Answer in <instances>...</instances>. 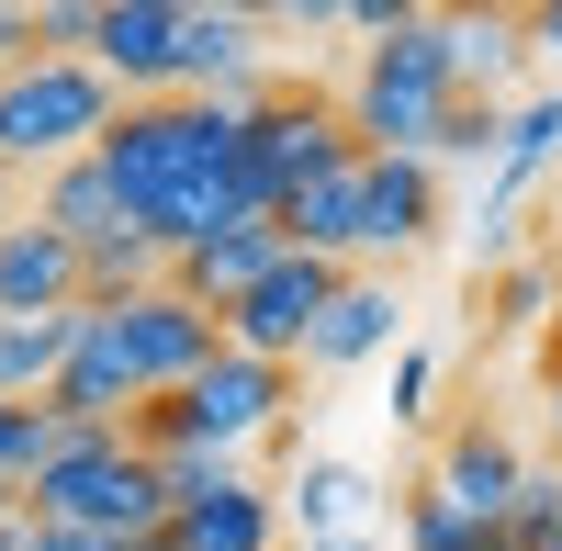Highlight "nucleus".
I'll use <instances>...</instances> for the list:
<instances>
[{
  "label": "nucleus",
  "mask_w": 562,
  "mask_h": 551,
  "mask_svg": "<svg viewBox=\"0 0 562 551\" xmlns=\"http://www.w3.org/2000/svg\"><path fill=\"white\" fill-rule=\"evenodd\" d=\"M23 225V169H0V237Z\"/></svg>",
  "instance_id": "34"
},
{
  "label": "nucleus",
  "mask_w": 562,
  "mask_h": 551,
  "mask_svg": "<svg viewBox=\"0 0 562 551\" xmlns=\"http://www.w3.org/2000/svg\"><path fill=\"white\" fill-rule=\"evenodd\" d=\"M147 462H158V484H169V507H214V495H237V484H248V473L225 462V450H203V439H158Z\"/></svg>",
  "instance_id": "24"
},
{
  "label": "nucleus",
  "mask_w": 562,
  "mask_h": 551,
  "mask_svg": "<svg viewBox=\"0 0 562 551\" xmlns=\"http://www.w3.org/2000/svg\"><path fill=\"white\" fill-rule=\"evenodd\" d=\"M102 169L135 214L147 248H203L248 214V102H124V124L102 135Z\"/></svg>",
  "instance_id": "1"
},
{
  "label": "nucleus",
  "mask_w": 562,
  "mask_h": 551,
  "mask_svg": "<svg viewBox=\"0 0 562 551\" xmlns=\"http://www.w3.org/2000/svg\"><path fill=\"white\" fill-rule=\"evenodd\" d=\"M34 551H124V540H79V529H45L34 518Z\"/></svg>",
  "instance_id": "32"
},
{
  "label": "nucleus",
  "mask_w": 562,
  "mask_h": 551,
  "mask_svg": "<svg viewBox=\"0 0 562 551\" xmlns=\"http://www.w3.org/2000/svg\"><path fill=\"white\" fill-rule=\"evenodd\" d=\"M248 57H259V12H180V90L169 102H248Z\"/></svg>",
  "instance_id": "14"
},
{
  "label": "nucleus",
  "mask_w": 562,
  "mask_h": 551,
  "mask_svg": "<svg viewBox=\"0 0 562 551\" xmlns=\"http://www.w3.org/2000/svg\"><path fill=\"white\" fill-rule=\"evenodd\" d=\"M349 270L338 259H304V248H281V270L225 315V349H248V360H304V338L326 327V304H338Z\"/></svg>",
  "instance_id": "9"
},
{
  "label": "nucleus",
  "mask_w": 562,
  "mask_h": 551,
  "mask_svg": "<svg viewBox=\"0 0 562 551\" xmlns=\"http://www.w3.org/2000/svg\"><path fill=\"white\" fill-rule=\"evenodd\" d=\"M405 551H506V529L461 518L439 484H416V495H405Z\"/></svg>",
  "instance_id": "25"
},
{
  "label": "nucleus",
  "mask_w": 562,
  "mask_h": 551,
  "mask_svg": "<svg viewBox=\"0 0 562 551\" xmlns=\"http://www.w3.org/2000/svg\"><path fill=\"white\" fill-rule=\"evenodd\" d=\"M281 405H293V360H248V349H214L192 383H180L169 405H147L124 439L135 450H158V439H203V450H237L259 439V428H281Z\"/></svg>",
  "instance_id": "5"
},
{
  "label": "nucleus",
  "mask_w": 562,
  "mask_h": 551,
  "mask_svg": "<svg viewBox=\"0 0 562 551\" xmlns=\"http://www.w3.org/2000/svg\"><path fill=\"white\" fill-rule=\"evenodd\" d=\"M428 237H439L428 158H360V248H428Z\"/></svg>",
  "instance_id": "15"
},
{
  "label": "nucleus",
  "mask_w": 562,
  "mask_h": 551,
  "mask_svg": "<svg viewBox=\"0 0 562 551\" xmlns=\"http://www.w3.org/2000/svg\"><path fill=\"white\" fill-rule=\"evenodd\" d=\"M506 551H562V473H529V495L506 507Z\"/></svg>",
  "instance_id": "26"
},
{
  "label": "nucleus",
  "mask_w": 562,
  "mask_h": 551,
  "mask_svg": "<svg viewBox=\"0 0 562 551\" xmlns=\"http://www.w3.org/2000/svg\"><path fill=\"white\" fill-rule=\"evenodd\" d=\"M394 327H405V304H394V282H338V304H326V327L304 338V372H360V360H383L394 349Z\"/></svg>",
  "instance_id": "17"
},
{
  "label": "nucleus",
  "mask_w": 562,
  "mask_h": 551,
  "mask_svg": "<svg viewBox=\"0 0 562 551\" xmlns=\"http://www.w3.org/2000/svg\"><path fill=\"white\" fill-rule=\"evenodd\" d=\"M270 225H281V248H304V259H338V270H349V259H360V158H349V169H326V180H304V192L281 203Z\"/></svg>",
  "instance_id": "18"
},
{
  "label": "nucleus",
  "mask_w": 562,
  "mask_h": 551,
  "mask_svg": "<svg viewBox=\"0 0 562 551\" xmlns=\"http://www.w3.org/2000/svg\"><path fill=\"white\" fill-rule=\"evenodd\" d=\"M68 304H90L79 248H68V237H45V225L23 214L12 237H0V315H68Z\"/></svg>",
  "instance_id": "16"
},
{
  "label": "nucleus",
  "mask_w": 562,
  "mask_h": 551,
  "mask_svg": "<svg viewBox=\"0 0 562 551\" xmlns=\"http://www.w3.org/2000/svg\"><path fill=\"white\" fill-rule=\"evenodd\" d=\"M450 57H461V90L495 102V79L529 57V12H461V23H450Z\"/></svg>",
  "instance_id": "23"
},
{
  "label": "nucleus",
  "mask_w": 562,
  "mask_h": 551,
  "mask_svg": "<svg viewBox=\"0 0 562 551\" xmlns=\"http://www.w3.org/2000/svg\"><path fill=\"white\" fill-rule=\"evenodd\" d=\"M113 124H124V90L90 57H34V68L0 79V169H34L45 180V169L90 158Z\"/></svg>",
  "instance_id": "3"
},
{
  "label": "nucleus",
  "mask_w": 562,
  "mask_h": 551,
  "mask_svg": "<svg viewBox=\"0 0 562 551\" xmlns=\"http://www.w3.org/2000/svg\"><path fill=\"white\" fill-rule=\"evenodd\" d=\"M34 57H45V45H34V12H0V79L34 68Z\"/></svg>",
  "instance_id": "30"
},
{
  "label": "nucleus",
  "mask_w": 562,
  "mask_h": 551,
  "mask_svg": "<svg viewBox=\"0 0 562 551\" xmlns=\"http://www.w3.org/2000/svg\"><path fill=\"white\" fill-rule=\"evenodd\" d=\"M304 551H371V540H304Z\"/></svg>",
  "instance_id": "35"
},
{
  "label": "nucleus",
  "mask_w": 562,
  "mask_h": 551,
  "mask_svg": "<svg viewBox=\"0 0 562 551\" xmlns=\"http://www.w3.org/2000/svg\"><path fill=\"white\" fill-rule=\"evenodd\" d=\"M281 495H293L304 540H360V518H371V473H360V462H304Z\"/></svg>",
  "instance_id": "22"
},
{
  "label": "nucleus",
  "mask_w": 562,
  "mask_h": 551,
  "mask_svg": "<svg viewBox=\"0 0 562 551\" xmlns=\"http://www.w3.org/2000/svg\"><path fill=\"white\" fill-rule=\"evenodd\" d=\"M281 270V225H225V237H203V248H180L169 259V282L192 293L203 315H237L259 282Z\"/></svg>",
  "instance_id": "13"
},
{
  "label": "nucleus",
  "mask_w": 562,
  "mask_h": 551,
  "mask_svg": "<svg viewBox=\"0 0 562 551\" xmlns=\"http://www.w3.org/2000/svg\"><path fill=\"white\" fill-rule=\"evenodd\" d=\"M529 45H540V57H562V0H540V12H529Z\"/></svg>",
  "instance_id": "31"
},
{
  "label": "nucleus",
  "mask_w": 562,
  "mask_h": 551,
  "mask_svg": "<svg viewBox=\"0 0 562 551\" xmlns=\"http://www.w3.org/2000/svg\"><path fill=\"white\" fill-rule=\"evenodd\" d=\"M551 304H562V270H551V259H518V270L495 282V327H540Z\"/></svg>",
  "instance_id": "27"
},
{
  "label": "nucleus",
  "mask_w": 562,
  "mask_h": 551,
  "mask_svg": "<svg viewBox=\"0 0 562 551\" xmlns=\"http://www.w3.org/2000/svg\"><path fill=\"white\" fill-rule=\"evenodd\" d=\"M180 12H192V0H102L90 68H102L124 102H169L180 90Z\"/></svg>",
  "instance_id": "10"
},
{
  "label": "nucleus",
  "mask_w": 562,
  "mask_h": 551,
  "mask_svg": "<svg viewBox=\"0 0 562 551\" xmlns=\"http://www.w3.org/2000/svg\"><path fill=\"white\" fill-rule=\"evenodd\" d=\"M450 102H461L450 23H439V12H405V23L360 57V79H349V135H360V158H439Z\"/></svg>",
  "instance_id": "2"
},
{
  "label": "nucleus",
  "mask_w": 562,
  "mask_h": 551,
  "mask_svg": "<svg viewBox=\"0 0 562 551\" xmlns=\"http://www.w3.org/2000/svg\"><path fill=\"white\" fill-rule=\"evenodd\" d=\"M113 327H124V360L147 372V405H169L180 383L203 372V360L225 349V315H203L180 282H158V293H135V304H102Z\"/></svg>",
  "instance_id": "7"
},
{
  "label": "nucleus",
  "mask_w": 562,
  "mask_h": 551,
  "mask_svg": "<svg viewBox=\"0 0 562 551\" xmlns=\"http://www.w3.org/2000/svg\"><path fill=\"white\" fill-rule=\"evenodd\" d=\"M0 551H34V507H0Z\"/></svg>",
  "instance_id": "33"
},
{
  "label": "nucleus",
  "mask_w": 562,
  "mask_h": 551,
  "mask_svg": "<svg viewBox=\"0 0 562 551\" xmlns=\"http://www.w3.org/2000/svg\"><path fill=\"white\" fill-rule=\"evenodd\" d=\"M551 158H562V90H540V102H518V113H506V147H495V180H484V214L506 225V203H518Z\"/></svg>",
  "instance_id": "21"
},
{
  "label": "nucleus",
  "mask_w": 562,
  "mask_h": 551,
  "mask_svg": "<svg viewBox=\"0 0 562 551\" xmlns=\"http://www.w3.org/2000/svg\"><path fill=\"white\" fill-rule=\"evenodd\" d=\"M45 405H57L68 428H90V439H124L135 417H147V372L124 360V327L102 304H79V349H68V372H57Z\"/></svg>",
  "instance_id": "8"
},
{
  "label": "nucleus",
  "mask_w": 562,
  "mask_h": 551,
  "mask_svg": "<svg viewBox=\"0 0 562 551\" xmlns=\"http://www.w3.org/2000/svg\"><path fill=\"white\" fill-rule=\"evenodd\" d=\"M349 158H360L349 102H326V90H248V214L259 225L293 203L304 180L349 169Z\"/></svg>",
  "instance_id": "6"
},
{
  "label": "nucleus",
  "mask_w": 562,
  "mask_h": 551,
  "mask_svg": "<svg viewBox=\"0 0 562 551\" xmlns=\"http://www.w3.org/2000/svg\"><path fill=\"white\" fill-rule=\"evenodd\" d=\"M461 518H484V529H506V507L529 495V462H518V439L506 428H484V417H461L450 439H439V473H428Z\"/></svg>",
  "instance_id": "11"
},
{
  "label": "nucleus",
  "mask_w": 562,
  "mask_h": 551,
  "mask_svg": "<svg viewBox=\"0 0 562 551\" xmlns=\"http://www.w3.org/2000/svg\"><path fill=\"white\" fill-rule=\"evenodd\" d=\"M158 551H281V507H270V484H237L214 507H180Z\"/></svg>",
  "instance_id": "20"
},
{
  "label": "nucleus",
  "mask_w": 562,
  "mask_h": 551,
  "mask_svg": "<svg viewBox=\"0 0 562 551\" xmlns=\"http://www.w3.org/2000/svg\"><path fill=\"white\" fill-rule=\"evenodd\" d=\"M551 439H562V372H551Z\"/></svg>",
  "instance_id": "36"
},
{
  "label": "nucleus",
  "mask_w": 562,
  "mask_h": 551,
  "mask_svg": "<svg viewBox=\"0 0 562 551\" xmlns=\"http://www.w3.org/2000/svg\"><path fill=\"white\" fill-rule=\"evenodd\" d=\"M79 349V304L68 315H0V405H45Z\"/></svg>",
  "instance_id": "19"
},
{
  "label": "nucleus",
  "mask_w": 562,
  "mask_h": 551,
  "mask_svg": "<svg viewBox=\"0 0 562 551\" xmlns=\"http://www.w3.org/2000/svg\"><path fill=\"white\" fill-rule=\"evenodd\" d=\"M34 518H45V529H79V540L158 551L180 507H169V484H158V462H147L135 439H90V450H68V462L34 484Z\"/></svg>",
  "instance_id": "4"
},
{
  "label": "nucleus",
  "mask_w": 562,
  "mask_h": 551,
  "mask_svg": "<svg viewBox=\"0 0 562 551\" xmlns=\"http://www.w3.org/2000/svg\"><path fill=\"white\" fill-rule=\"evenodd\" d=\"M34 225H45V237H68L79 259H90V248H113V237H135V214H124V192H113V169H102V147L34 180Z\"/></svg>",
  "instance_id": "12"
},
{
  "label": "nucleus",
  "mask_w": 562,
  "mask_h": 551,
  "mask_svg": "<svg viewBox=\"0 0 562 551\" xmlns=\"http://www.w3.org/2000/svg\"><path fill=\"white\" fill-rule=\"evenodd\" d=\"M34 45L45 57H90L102 45V0H34Z\"/></svg>",
  "instance_id": "28"
},
{
  "label": "nucleus",
  "mask_w": 562,
  "mask_h": 551,
  "mask_svg": "<svg viewBox=\"0 0 562 551\" xmlns=\"http://www.w3.org/2000/svg\"><path fill=\"white\" fill-rule=\"evenodd\" d=\"M428 394H439V360H428V349H394V417H405V428L428 417Z\"/></svg>",
  "instance_id": "29"
}]
</instances>
